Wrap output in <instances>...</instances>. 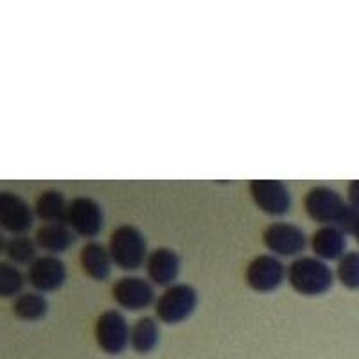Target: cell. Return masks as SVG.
Masks as SVG:
<instances>
[{"label":"cell","instance_id":"10","mask_svg":"<svg viewBox=\"0 0 359 359\" xmlns=\"http://www.w3.org/2000/svg\"><path fill=\"white\" fill-rule=\"evenodd\" d=\"M70 229L76 236L94 239L101 233L104 226V212L97 200L88 196H78L69 201V221Z\"/></svg>","mask_w":359,"mask_h":359},{"label":"cell","instance_id":"5","mask_svg":"<svg viewBox=\"0 0 359 359\" xmlns=\"http://www.w3.org/2000/svg\"><path fill=\"white\" fill-rule=\"evenodd\" d=\"M131 327L118 309L102 311L94 323V338L104 354L118 355L130 345Z\"/></svg>","mask_w":359,"mask_h":359},{"label":"cell","instance_id":"3","mask_svg":"<svg viewBox=\"0 0 359 359\" xmlns=\"http://www.w3.org/2000/svg\"><path fill=\"white\" fill-rule=\"evenodd\" d=\"M198 306V291L191 284L176 282L156 297L155 316L165 325H176L189 320Z\"/></svg>","mask_w":359,"mask_h":359},{"label":"cell","instance_id":"23","mask_svg":"<svg viewBox=\"0 0 359 359\" xmlns=\"http://www.w3.org/2000/svg\"><path fill=\"white\" fill-rule=\"evenodd\" d=\"M347 201L352 207L359 208V180H352L347 185Z\"/></svg>","mask_w":359,"mask_h":359},{"label":"cell","instance_id":"2","mask_svg":"<svg viewBox=\"0 0 359 359\" xmlns=\"http://www.w3.org/2000/svg\"><path fill=\"white\" fill-rule=\"evenodd\" d=\"M108 250H110L114 266L124 269V271L139 269L140 266L146 264V259L149 255L144 233L130 223L121 224L111 232Z\"/></svg>","mask_w":359,"mask_h":359},{"label":"cell","instance_id":"9","mask_svg":"<svg viewBox=\"0 0 359 359\" xmlns=\"http://www.w3.org/2000/svg\"><path fill=\"white\" fill-rule=\"evenodd\" d=\"M111 298L118 307L126 311H142L155 306L156 297L151 282L142 277H121L111 284Z\"/></svg>","mask_w":359,"mask_h":359},{"label":"cell","instance_id":"8","mask_svg":"<svg viewBox=\"0 0 359 359\" xmlns=\"http://www.w3.org/2000/svg\"><path fill=\"white\" fill-rule=\"evenodd\" d=\"M248 192L253 203L268 216H284L293 205L291 191L280 180H252L248 184Z\"/></svg>","mask_w":359,"mask_h":359},{"label":"cell","instance_id":"18","mask_svg":"<svg viewBox=\"0 0 359 359\" xmlns=\"http://www.w3.org/2000/svg\"><path fill=\"white\" fill-rule=\"evenodd\" d=\"M160 329L151 316H142L131 325L130 345L137 354H149L158 345Z\"/></svg>","mask_w":359,"mask_h":359},{"label":"cell","instance_id":"7","mask_svg":"<svg viewBox=\"0 0 359 359\" xmlns=\"http://www.w3.org/2000/svg\"><path fill=\"white\" fill-rule=\"evenodd\" d=\"M287 266L282 264L280 259L271 253H262L250 261L245 271V280L248 287L257 293H271L282 286L286 280Z\"/></svg>","mask_w":359,"mask_h":359},{"label":"cell","instance_id":"14","mask_svg":"<svg viewBox=\"0 0 359 359\" xmlns=\"http://www.w3.org/2000/svg\"><path fill=\"white\" fill-rule=\"evenodd\" d=\"M311 250L322 261H339L348 252L347 233L334 224H323L311 236Z\"/></svg>","mask_w":359,"mask_h":359},{"label":"cell","instance_id":"20","mask_svg":"<svg viewBox=\"0 0 359 359\" xmlns=\"http://www.w3.org/2000/svg\"><path fill=\"white\" fill-rule=\"evenodd\" d=\"M38 245L33 237L29 236H13L8 241L2 243V252L8 255L13 264L31 266L38 259Z\"/></svg>","mask_w":359,"mask_h":359},{"label":"cell","instance_id":"11","mask_svg":"<svg viewBox=\"0 0 359 359\" xmlns=\"http://www.w3.org/2000/svg\"><path fill=\"white\" fill-rule=\"evenodd\" d=\"M34 210L24 198L11 191L0 192V224L13 236H25L33 229Z\"/></svg>","mask_w":359,"mask_h":359},{"label":"cell","instance_id":"21","mask_svg":"<svg viewBox=\"0 0 359 359\" xmlns=\"http://www.w3.org/2000/svg\"><path fill=\"white\" fill-rule=\"evenodd\" d=\"M25 284V275L17 264L2 262L0 264V294L4 298H17L22 294Z\"/></svg>","mask_w":359,"mask_h":359},{"label":"cell","instance_id":"22","mask_svg":"<svg viewBox=\"0 0 359 359\" xmlns=\"http://www.w3.org/2000/svg\"><path fill=\"white\" fill-rule=\"evenodd\" d=\"M336 278L347 290H359V252L352 250L339 259L336 266Z\"/></svg>","mask_w":359,"mask_h":359},{"label":"cell","instance_id":"24","mask_svg":"<svg viewBox=\"0 0 359 359\" xmlns=\"http://www.w3.org/2000/svg\"><path fill=\"white\" fill-rule=\"evenodd\" d=\"M351 236L354 237V241L359 245V219H358V223H355V226H354V230H352Z\"/></svg>","mask_w":359,"mask_h":359},{"label":"cell","instance_id":"15","mask_svg":"<svg viewBox=\"0 0 359 359\" xmlns=\"http://www.w3.org/2000/svg\"><path fill=\"white\" fill-rule=\"evenodd\" d=\"M79 264L92 280L102 282L110 277L114 261H111L108 246L97 241H88L86 245H83L81 252H79Z\"/></svg>","mask_w":359,"mask_h":359},{"label":"cell","instance_id":"1","mask_svg":"<svg viewBox=\"0 0 359 359\" xmlns=\"http://www.w3.org/2000/svg\"><path fill=\"white\" fill-rule=\"evenodd\" d=\"M334 277L336 273L331 266L318 257L302 255L287 264L286 280L290 282L291 290L302 297L325 294L334 284Z\"/></svg>","mask_w":359,"mask_h":359},{"label":"cell","instance_id":"16","mask_svg":"<svg viewBox=\"0 0 359 359\" xmlns=\"http://www.w3.org/2000/svg\"><path fill=\"white\" fill-rule=\"evenodd\" d=\"M34 241H36L38 248L47 252V255H57V253L67 252L74 245L76 232L69 224L43 223L41 226H38Z\"/></svg>","mask_w":359,"mask_h":359},{"label":"cell","instance_id":"13","mask_svg":"<svg viewBox=\"0 0 359 359\" xmlns=\"http://www.w3.org/2000/svg\"><path fill=\"white\" fill-rule=\"evenodd\" d=\"M144 268H146L147 278L153 284L169 287L176 284V278H178L180 269H182V261H180V255L175 250L160 246V248L149 252Z\"/></svg>","mask_w":359,"mask_h":359},{"label":"cell","instance_id":"17","mask_svg":"<svg viewBox=\"0 0 359 359\" xmlns=\"http://www.w3.org/2000/svg\"><path fill=\"white\" fill-rule=\"evenodd\" d=\"M34 216L43 223H62L69 221V201L65 194L57 189H45L34 201Z\"/></svg>","mask_w":359,"mask_h":359},{"label":"cell","instance_id":"4","mask_svg":"<svg viewBox=\"0 0 359 359\" xmlns=\"http://www.w3.org/2000/svg\"><path fill=\"white\" fill-rule=\"evenodd\" d=\"M347 208L348 201L343 200L338 191L327 185H316L309 189L304 196V210L314 223H320V226L323 224L339 226Z\"/></svg>","mask_w":359,"mask_h":359},{"label":"cell","instance_id":"12","mask_svg":"<svg viewBox=\"0 0 359 359\" xmlns=\"http://www.w3.org/2000/svg\"><path fill=\"white\" fill-rule=\"evenodd\" d=\"M27 280L38 293L62 290L67 282L65 262L56 255H40L27 268Z\"/></svg>","mask_w":359,"mask_h":359},{"label":"cell","instance_id":"19","mask_svg":"<svg viewBox=\"0 0 359 359\" xmlns=\"http://www.w3.org/2000/svg\"><path fill=\"white\" fill-rule=\"evenodd\" d=\"M13 313L18 320H24V322H38L49 313V302L38 291H29V293H22L20 297L15 298Z\"/></svg>","mask_w":359,"mask_h":359},{"label":"cell","instance_id":"6","mask_svg":"<svg viewBox=\"0 0 359 359\" xmlns=\"http://www.w3.org/2000/svg\"><path fill=\"white\" fill-rule=\"evenodd\" d=\"M262 243L277 257H293L306 250L307 236L294 223L273 221L262 232Z\"/></svg>","mask_w":359,"mask_h":359}]
</instances>
